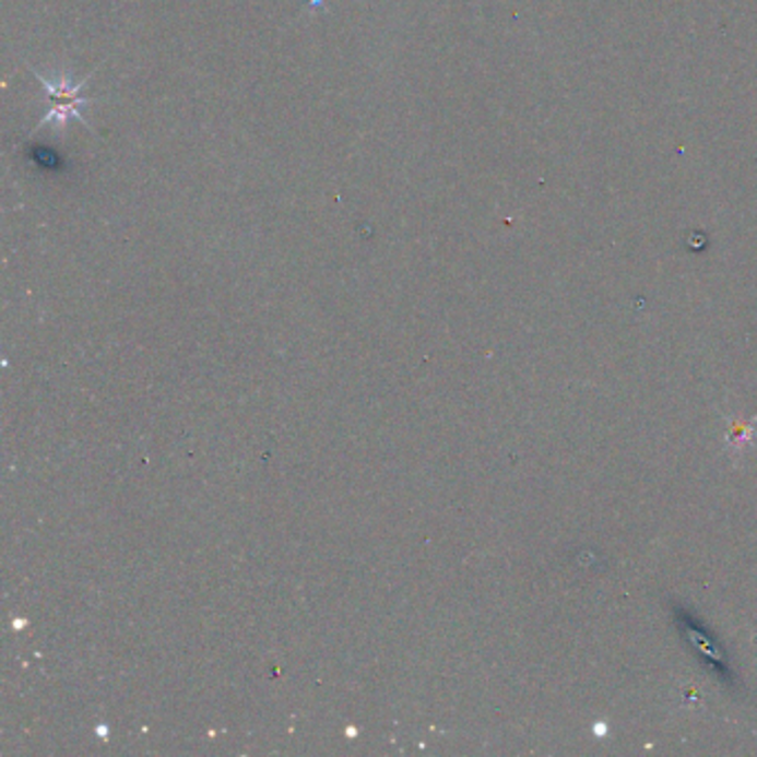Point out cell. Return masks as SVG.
Listing matches in <instances>:
<instances>
[{
  "instance_id": "6da1fadb",
  "label": "cell",
  "mask_w": 757,
  "mask_h": 757,
  "mask_svg": "<svg viewBox=\"0 0 757 757\" xmlns=\"http://www.w3.org/2000/svg\"><path fill=\"white\" fill-rule=\"evenodd\" d=\"M32 72H34V76L43 83V87H45V92H47V98H49V111H47V116L38 122V127L32 131V135L36 133V131H40L43 127H47V125H58L60 129H64V125L69 122V120H79L85 129H90L92 125L83 118V114H81V107L83 105H92L94 100L92 98H85L81 92H83V87L87 85V79L85 81H81V83H72V81H69L64 74H60V79L58 81H51V79H45L43 74H38L36 72V69H32Z\"/></svg>"
}]
</instances>
